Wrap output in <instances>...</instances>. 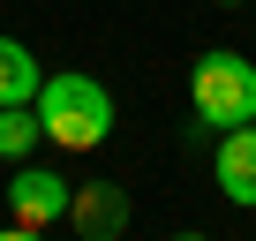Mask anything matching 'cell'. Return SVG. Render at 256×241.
Instances as JSON below:
<instances>
[{
  "label": "cell",
  "mask_w": 256,
  "mask_h": 241,
  "mask_svg": "<svg viewBox=\"0 0 256 241\" xmlns=\"http://www.w3.org/2000/svg\"><path fill=\"white\" fill-rule=\"evenodd\" d=\"M38 120H46V144L60 151H98L113 136V90L83 68H60L38 83Z\"/></svg>",
  "instance_id": "obj_1"
},
{
  "label": "cell",
  "mask_w": 256,
  "mask_h": 241,
  "mask_svg": "<svg viewBox=\"0 0 256 241\" xmlns=\"http://www.w3.org/2000/svg\"><path fill=\"white\" fill-rule=\"evenodd\" d=\"M188 113H196V128H188V136L248 128V120H256V60L234 53V46H211V53L188 68Z\"/></svg>",
  "instance_id": "obj_2"
},
{
  "label": "cell",
  "mask_w": 256,
  "mask_h": 241,
  "mask_svg": "<svg viewBox=\"0 0 256 241\" xmlns=\"http://www.w3.org/2000/svg\"><path fill=\"white\" fill-rule=\"evenodd\" d=\"M68 196H76V188H68L60 174H46V166H23V174L8 181V218L46 234L53 218H68Z\"/></svg>",
  "instance_id": "obj_3"
},
{
  "label": "cell",
  "mask_w": 256,
  "mask_h": 241,
  "mask_svg": "<svg viewBox=\"0 0 256 241\" xmlns=\"http://www.w3.org/2000/svg\"><path fill=\"white\" fill-rule=\"evenodd\" d=\"M68 226H76L83 241H120V234H128V188H120V181H83V188L68 196Z\"/></svg>",
  "instance_id": "obj_4"
},
{
  "label": "cell",
  "mask_w": 256,
  "mask_h": 241,
  "mask_svg": "<svg viewBox=\"0 0 256 241\" xmlns=\"http://www.w3.org/2000/svg\"><path fill=\"white\" fill-rule=\"evenodd\" d=\"M211 174H218V196H226V204L256 211V120H248V128H226V136H218Z\"/></svg>",
  "instance_id": "obj_5"
},
{
  "label": "cell",
  "mask_w": 256,
  "mask_h": 241,
  "mask_svg": "<svg viewBox=\"0 0 256 241\" xmlns=\"http://www.w3.org/2000/svg\"><path fill=\"white\" fill-rule=\"evenodd\" d=\"M38 83H46L38 53H30L23 38H0V106H30V98H38Z\"/></svg>",
  "instance_id": "obj_6"
},
{
  "label": "cell",
  "mask_w": 256,
  "mask_h": 241,
  "mask_svg": "<svg viewBox=\"0 0 256 241\" xmlns=\"http://www.w3.org/2000/svg\"><path fill=\"white\" fill-rule=\"evenodd\" d=\"M46 144V120H38V98L30 106H0V158H30Z\"/></svg>",
  "instance_id": "obj_7"
},
{
  "label": "cell",
  "mask_w": 256,
  "mask_h": 241,
  "mask_svg": "<svg viewBox=\"0 0 256 241\" xmlns=\"http://www.w3.org/2000/svg\"><path fill=\"white\" fill-rule=\"evenodd\" d=\"M0 241H46L38 226H0Z\"/></svg>",
  "instance_id": "obj_8"
},
{
  "label": "cell",
  "mask_w": 256,
  "mask_h": 241,
  "mask_svg": "<svg viewBox=\"0 0 256 241\" xmlns=\"http://www.w3.org/2000/svg\"><path fill=\"white\" fill-rule=\"evenodd\" d=\"M218 8H248V0H218Z\"/></svg>",
  "instance_id": "obj_9"
},
{
  "label": "cell",
  "mask_w": 256,
  "mask_h": 241,
  "mask_svg": "<svg viewBox=\"0 0 256 241\" xmlns=\"http://www.w3.org/2000/svg\"><path fill=\"white\" fill-rule=\"evenodd\" d=\"M174 241H204V234H174Z\"/></svg>",
  "instance_id": "obj_10"
}]
</instances>
